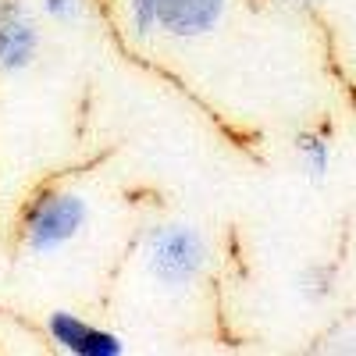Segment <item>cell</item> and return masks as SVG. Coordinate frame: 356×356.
<instances>
[{"label":"cell","instance_id":"cell-10","mask_svg":"<svg viewBox=\"0 0 356 356\" xmlns=\"http://www.w3.org/2000/svg\"><path fill=\"white\" fill-rule=\"evenodd\" d=\"M278 8H292V11H303V8H314V4H321V0H275Z\"/></svg>","mask_w":356,"mask_h":356},{"label":"cell","instance_id":"cell-9","mask_svg":"<svg viewBox=\"0 0 356 356\" xmlns=\"http://www.w3.org/2000/svg\"><path fill=\"white\" fill-rule=\"evenodd\" d=\"M43 11L57 22H75L82 15V0H43Z\"/></svg>","mask_w":356,"mask_h":356},{"label":"cell","instance_id":"cell-3","mask_svg":"<svg viewBox=\"0 0 356 356\" xmlns=\"http://www.w3.org/2000/svg\"><path fill=\"white\" fill-rule=\"evenodd\" d=\"M47 332L54 346H61L72 356H122L125 353V342L114 332L97 328V324H89L68 310H54L47 317Z\"/></svg>","mask_w":356,"mask_h":356},{"label":"cell","instance_id":"cell-7","mask_svg":"<svg viewBox=\"0 0 356 356\" xmlns=\"http://www.w3.org/2000/svg\"><path fill=\"white\" fill-rule=\"evenodd\" d=\"M300 292L307 296L310 303H324V300L335 292V267H328V264L307 267L303 278H300Z\"/></svg>","mask_w":356,"mask_h":356},{"label":"cell","instance_id":"cell-8","mask_svg":"<svg viewBox=\"0 0 356 356\" xmlns=\"http://www.w3.org/2000/svg\"><path fill=\"white\" fill-rule=\"evenodd\" d=\"M129 18H132V29L139 40L150 36L161 18V0H129Z\"/></svg>","mask_w":356,"mask_h":356},{"label":"cell","instance_id":"cell-1","mask_svg":"<svg viewBox=\"0 0 356 356\" xmlns=\"http://www.w3.org/2000/svg\"><path fill=\"white\" fill-rule=\"evenodd\" d=\"M207 239L193 225H161L146 239V267L168 289L193 285L207 267Z\"/></svg>","mask_w":356,"mask_h":356},{"label":"cell","instance_id":"cell-6","mask_svg":"<svg viewBox=\"0 0 356 356\" xmlns=\"http://www.w3.org/2000/svg\"><path fill=\"white\" fill-rule=\"evenodd\" d=\"M296 157H300L307 178L321 182V178L328 175V168H332V146H328V139L317 136V132H303L300 139H296Z\"/></svg>","mask_w":356,"mask_h":356},{"label":"cell","instance_id":"cell-2","mask_svg":"<svg viewBox=\"0 0 356 356\" xmlns=\"http://www.w3.org/2000/svg\"><path fill=\"white\" fill-rule=\"evenodd\" d=\"M89 218V207L75 193H43L25 218V246L33 253H50L72 243Z\"/></svg>","mask_w":356,"mask_h":356},{"label":"cell","instance_id":"cell-5","mask_svg":"<svg viewBox=\"0 0 356 356\" xmlns=\"http://www.w3.org/2000/svg\"><path fill=\"white\" fill-rule=\"evenodd\" d=\"M228 8V0H161V18H157V29L171 36H182V40H193V36H203L221 22Z\"/></svg>","mask_w":356,"mask_h":356},{"label":"cell","instance_id":"cell-4","mask_svg":"<svg viewBox=\"0 0 356 356\" xmlns=\"http://www.w3.org/2000/svg\"><path fill=\"white\" fill-rule=\"evenodd\" d=\"M36 50H40V29L25 15V8L15 0L0 4V72L15 75L29 68L36 61Z\"/></svg>","mask_w":356,"mask_h":356}]
</instances>
